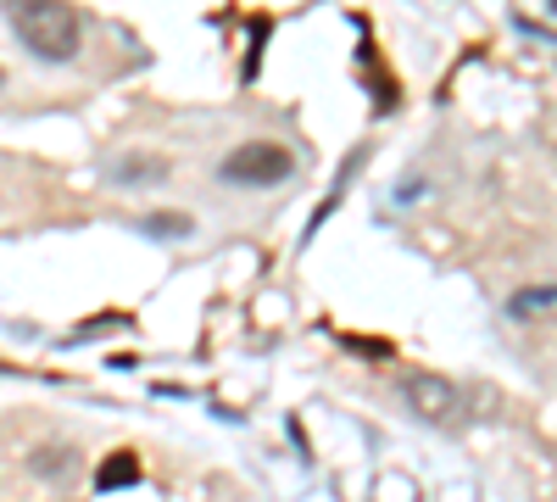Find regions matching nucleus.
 I'll return each mask as SVG.
<instances>
[{
  "label": "nucleus",
  "instance_id": "obj_1",
  "mask_svg": "<svg viewBox=\"0 0 557 502\" xmlns=\"http://www.w3.org/2000/svg\"><path fill=\"white\" fill-rule=\"evenodd\" d=\"M7 23L39 62H73L78 57L84 28H78V12L62 7V0H17V7H7Z\"/></svg>",
  "mask_w": 557,
  "mask_h": 502
},
{
  "label": "nucleus",
  "instance_id": "obj_2",
  "mask_svg": "<svg viewBox=\"0 0 557 502\" xmlns=\"http://www.w3.org/2000/svg\"><path fill=\"white\" fill-rule=\"evenodd\" d=\"M290 173H296V157L273 140H246L218 162V179L235 191H273V185H285Z\"/></svg>",
  "mask_w": 557,
  "mask_h": 502
},
{
  "label": "nucleus",
  "instance_id": "obj_3",
  "mask_svg": "<svg viewBox=\"0 0 557 502\" xmlns=\"http://www.w3.org/2000/svg\"><path fill=\"white\" fill-rule=\"evenodd\" d=\"M401 402L435 430H462L469 425V396H462V385L446 380V375H430V369L424 375H401Z\"/></svg>",
  "mask_w": 557,
  "mask_h": 502
},
{
  "label": "nucleus",
  "instance_id": "obj_4",
  "mask_svg": "<svg viewBox=\"0 0 557 502\" xmlns=\"http://www.w3.org/2000/svg\"><path fill=\"white\" fill-rule=\"evenodd\" d=\"M507 318H557V285H530L507 302Z\"/></svg>",
  "mask_w": 557,
  "mask_h": 502
},
{
  "label": "nucleus",
  "instance_id": "obj_5",
  "mask_svg": "<svg viewBox=\"0 0 557 502\" xmlns=\"http://www.w3.org/2000/svg\"><path fill=\"white\" fill-rule=\"evenodd\" d=\"M112 179L117 185H157V179H168V162L162 157H123V162H112Z\"/></svg>",
  "mask_w": 557,
  "mask_h": 502
},
{
  "label": "nucleus",
  "instance_id": "obj_6",
  "mask_svg": "<svg viewBox=\"0 0 557 502\" xmlns=\"http://www.w3.org/2000/svg\"><path fill=\"white\" fill-rule=\"evenodd\" d=\"M139 480V458H134V452H112V458L96 469V486L101 491H123V486H134Z\"/></svg>",
  "mask_w": 557,
  "mask_h": 502
},
{
  "label": "nucleus",
  "instance_id": "obj_7",
  "mask_svg": "<svg viewBox=\"0 0 557 502\" xmlns=\"http://www.w3.org/2000/svg\"><path fill=\"white\" fill-rule=\"evenodd\" d=\"M146 235H157V241H190V230H196V218L190 212H151L146 223H139Z\"/></svg>",
  "mask_w": 557,
  "mask_h": 502
}]
</instances>
